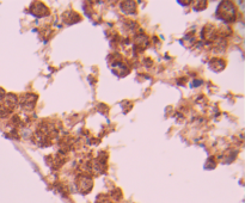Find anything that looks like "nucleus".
<instances>
[{"label": "nucleus", "mask_w": 245, "mask_h": 203, "mask_svg": "<svg viewBox=\"0 0 245 203\" xmlns=\"http://www.w3.org/2000/svg\"><path fill=\"white\" fill-rule=\"evenodd\" d=\"M218 14L221 19L226 20V22H232L236 19V10L234 6L229 2V1H224L219 5L218 9Z\"/></svg>", "instance_id": "1"}, {"label": "nucleus", "mask_w": 245, "mask_h": 203, "mask_svg": "<svg viewBox=\"0 0 245 203\" xmlns=\"http://www.w3.org/2000/svg\"><path fill=\"white\" fill-rule=\"evenodd\" d=\"M92 179L87 176H80L77 179V188L81 194H87L92 189Z\"/></svg>", "instance_id": "2"}, {"label": "nucleus", "mask_w": 245, "mask_h": 203, "mask_svg": "<svg viewBox=\"0 0 245 203\" xmlns=\"http://www.w3.org/2000/svg\"><path fill=\"white\" fill-rule=\"evenodd\" d=\"M20 105H22V108L25 109V110H32V109L35 108V104H36V96L35 95H28L23 96L22 98H20Z\"/></svg>", "instance_id": "3"}, {"label": "nucleus", "mask_w": 245, "mask_h": 203, "mask_svg": "<svg viewBox=\"0 0 245 203\" xmlns=\"http://www.w3.org/2000/svg\"><path fill=\"white\" fill-rule=\"evenodd\" d=\"M17 104H18V98H17L15 95L9 93V95L5 96V98H4V104H2V105L7 109L9 111H10V110H13Z\"/></svg>", "instance_id": "4"}, {"label": "nucleus", "mask_w": 245, "mask_h": 203, "mask_svg": "<svg viewBox=\"0 0 245 203\" xmlns=\"http://www.w3.org/2000/svg\"><path fill=\"white\" fill-rule=\"evenodd\" d=\"M31 12L35 16H37V17H44V16H47L49 13V11L45 7V5L40 4V2H36V4H34L31 6Z\"/></svg>", "instance_id": "5"}, {"label": "nucleus", "mask_w": 245, "mask_h": 203, "mask_svg": "<svg viewBox=\"0 0 245 203\" xmlns=\"http://www.w3.org/2000/svg\"><path fill=\"white\" fill-rule=\"evenodd\" d=\"M202 35H203L204 40L214 41L216 38V30L213 27H211V25H207V27L203 29Z\"/></svg>", "instance_id": "6"}, {"label": "nucleus", "mask_w": 245, "mask_h": 203, "mask_svg": "<svg viewBox=\"0 0 245 203\" xmlns=\"http://www.w3.org/2000/svg\"><path fill=\"white\" fill-rule=\"evenodd\" d=\"M121 9L126 13H133L135 11V4L133 1H124L121 4Z\"/></svg>", "instance_id": "7"}, {"label": "nucleus", "mask_w": 245, "mask_h": 203, "mask_svg": "<svg viewBox=\"0 0 245 203\" xmlns=\"http://www.w3.org/2000/svg\"><path fill=\"white\" fill-rule=\"evenodd\" d=\"M9 110L5 108L4 105H0V117H6L9 115Z\"/></svg>", "instance_id": "8"}, {"label": "nucleus", "mask_w": 245, "mask_h": 203, "mask_svg": "<svg viewBox=\"0 0 245 203\" xmlns=\"http://www.w3.org/2000/svg\"><path fill=\"white\" fill-rule=\"evenodd\" d=\"M5 96H6V93H5V91H4L2 89H0V100H4Z\"/></svg>", "instance_id": "9"}]
</instances>
